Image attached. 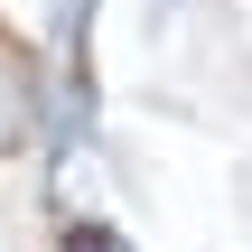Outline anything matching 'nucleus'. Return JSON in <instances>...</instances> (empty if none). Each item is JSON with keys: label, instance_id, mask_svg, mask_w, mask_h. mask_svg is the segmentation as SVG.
Listing matches in <instances>:
<instances>
[{"label": "nucleus", "instance_id": "nucleus-1", "mask_svg": "<svg viewBox=\"0 0 252 252\" xmlns=\"http://www.w3.org/2000/svg\"><path fill=\"white\" fill-rule=\"evenodd\" d=\"M28 112H37V84H28V56L0 47V159L28 140Z\"/></svg>", "mask_w": 252, "mask_h": 252}, {"label": "nucleus", "instance_id": "nucleus-2", "mask_svg": "<svg viewBox=\"0 0 252 252\" xmlns=\"http://www.w3.org/2000/svg\"><path fill=\"white\" fill-rule=\"evenodd\" d=\"M65 252H131V243H122L112 224H75V234H65Z\"/></svg>", "mask_w": 252, "mask_h": 252}]
</instances>
